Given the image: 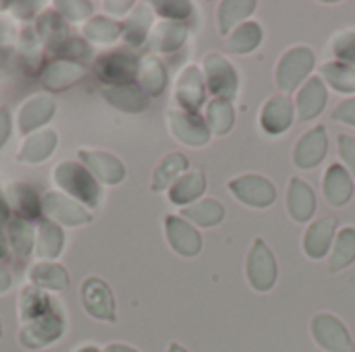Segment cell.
<instances>
[{"instance_id":"6da1fadb","label":"cell","mask_w":355,"mask_h":352,"mask_svg":"<svg viewBox=\"0 0 355 352\" xmlns=\"http://www.w3.org/2000/svg\"><path fill=\"white\" fill-rule=\"evenodd\" d=\"M54 185L75 201L83 203L85 207L94 210L100 203L102 189L100 183L87 172V168L81 162H60L54 166Z\"/></svg>"},{"instance_id":"7a4b0ae2","label":"cell","mask_w":355,"mask_h":352,"mask_svg":"<svg viewBox=\"0 0 355 352\" xmlns=\"http://www.w3.org/2000/svg\"><path fill=\"white\" fill-rule=\"evenodd\" d=\"M64 330H67V319H64L60 307L54 305L46 315H42L33 322L21 324L19 344L27 351H40V349H46V346L58 342L62 338Z\"/></svg>"},{"instance_id":"3957f363","label":"cell","mask_w":355,"mask_h":352,"mask_svg":"<svg viewBox=\"0 0 355 352\" xmlns=\"http://www.w3.org/2000/svg\"><path fill=\"white\" fill-rule=\"evenodd\" d=\"M42 214H46V220L58 224L60 228H77L94 220L83 203L58 191H50L42 197Z\"/></svg>"},{"instance_id":"277c9868","label":"cell","mask_w":355,"mask_h":352,"mask_svg":"<svg viewBox=\"0 0 355 352\" xmlns=\"http://www.w3.org/2000/svg\"><path fill=\"white\" fill-rule=\"evenodd\" d=\"M79 301L89 317L106 324L116 322V301L110 286L102 278L98 276L85 278L79 288Z\"/></svg>"},{"instance_id":"5b68a950","label":"cell","mask_w":355,"mask_h":352,"mask_svg":"<svg viewBox=\"0 0 355 352\" xmlns=\"http://www.w3.org/2000/svg\"><path fill=\"white\" fill-rule=\"evenodd\" d=\"M137 71L139 60L129 52H110L96 60V75L102 83H106V87L133 83Z\"/></svg>"},{"instance_id":"8992f818","label":"cell","mask_w":355,"mask_h":352,"mask_svg":"<svg viewBox=\"0 0 355 352\" xmlns=\"http://www.w3.org/2000/svg\"><path fill=\"white\" fill-rule=\"evenodd\" d=\"M77 158L79 162L87 168V172L102 185H119L125 180V166L123 162L108 154V151H102V149H79L77 151Z\"/></svg>"},{"instance_id":"52a82bcc","label":"cell","mask_w":355,"mask_h":352,"mask_svg":"<svg viewBox=\"0 0 355 352\" xmlns=\"http://www.w3.org/2000/svg\"><path fill=\"white\" fill-rule=\"evenodd\" d=\"M54 114H56V100L52 95H48V93L33 95V98L25 100V104L19 108L17 131L27 137V135L40 131L42 127H46Z\"/></svg>"},{"instance_id":"ba28073f","label":"cell","mask_w":355,"mask_h":352,"mask_svg":"<svg viewBox=\"0 0 355 352\" xmlns=\"http://www.w3.org/2000/svg\"><path fill=\"white\" fill-rule=\"evenodd\" d=\"M312 334L320 349L329 352H354V342L345 326L329 313H320L312 319Z\"/></svg>"},{"instance_id":"9c48e42d","label":"cell","mask_w":355,"mask_h":352,"mask_svg":"<svg viewBox=\"0 0 355 352\" xmlns=\"http://www.w3.org/2000/svg\"><path fill=\"white\" fill-rule=\"evenodd\" d=\"M314 66V54L308 48H293L289 50L277 68V83L283 91H293L304 79L306 75L312 71Z\"/></svg>"},{"instance_id":"30bf717a","label":"cell","mask_w":355,"mask_h":352,"mask_svg":"<svg viewBox=\"0 0 355 352\" xmlns=\"http://www.w3.org/2000/svg\"><path fill=\"white\" fill-rule=\"evenodd\" d=\"M248 278H250V284L256 290H260V293L270 290L275 280H277L275 255L270 253V249L266 247V243L262 239H256L254 247L250 251V257H248Z\"/></svg>"},{"instance_id":"8fae6325","label":"cell","mask_w":355,"mask_h":352,"mask_svg":"<svg viewBox=\"0 0 355 352\" xmlns=\"http://www.w3.org/2000/svg\"><path fill=\"white\" fill-rule=\"evenodd\" d=\"M87 75V68L79 62H71V60H52L44 66V71L40 73V83L46 91L50 93H58L62 89L73 87L75 83H79L83 77Z\"/></svg>"},{"instance_id":"7c38bea8","label":"cell","mask_w":355,"mask_h":352,"mask_svg":"<svg viewBox=\"0 0 355 352\" xmlns=\"http://www.w3.org/2000/svg\"><path fill=\"white\" fill-rule=\"evenodd\" d=\"M168 118V127H171V133L185 145H191V147H202L208 143L210 139V129L208 124L198 116V114H191V112H179V110H173L166 114Z\"/></svg>"},{"instance_id":"4fadbf2b","label":"cell","mask_w":355,"mask_h":352,"mask_svg":"<svg viewBox=\"0 0 355 352\" xmlns=\"http://www.w3.org/2000/svg\"><path fill=\"white\" fill-rule=\"evenodd\" d=\"M204 68H206V85L214 95L223 100H231L237 93V75L223 56L208 54L204 60Z\"/></svg>"},{"instance_id":"5bb4252c","label":"cell","mask_w":355,"mask_h":352,"mask_svg":"<svg viewBox=\"0 0 355 352\" xmlns=\"http://www.w3.org/2000/svg\"><path fill=\"white\" fill-rule=\"evenodd\" d=\"M4 201L19 220H37L42 216V197L27 183H10L4 191Z\"/></svg>"},{"instance_id":"9a60e30c","label":"cell","mask_w":355,"mask_h":352,"mask_svg":"<svg viewBox=\"0 0 355 352\" xmlns=\"http://www.w3.org/2000/svg\"><path fill=\"white\" fill-rule=\"evenodd\" d=\"M229 189L233 191V195L237 199H241L243 203L254 205V207H266V205H270L277 199L275 187L266 178L254 176V174L239 176V178L231 180Z\"/></svg>"},{"instance_id":"2e32d148","label":"cell","mask_w":355,"mask_h":352,"mask_svg":"<svg viewBox=\"0 0 355 352\" xmlns=\"http://www.w3.org/2000/svg\"><path fill=\"white\" fill-rule=\"evenodd\" d=\"M204 91H206V85H204L200 68L198 66H187L177 79L175 100L185 112L196 114L200 110V106L204 104Z\"/></svg>"},{"instance_id":"e0dca14e","label":"cell","mask_w":355,"mask_h":352,"mask_svg":"<svg viewBox=\"0 0 355 352\" xmlns=\"http://www.w3.org/2000/svg\"><path fill=\"white\" fill-rule=\"evenodd\" d=\"M58 145V135L54 129H40L27 135L17 151V162L21 164H42L46 162Z\"/></svg>"},{"instance_id":"ac0fdd59","label":"cell","mask_w":355,"mask_h":352,"mask_svg":"<svg viewBox=\"0 0 355 352\" xmlns=\"http://www.w3.org/2000/svg\"><path fill=\"white\" fill-rule=\"evenodd\" d=\"M164 228H166V239H168L171 247L179 255L193 257V255L200 253L202 239H200V232L193 226H189L187 222H183L177 216H168L166 222H164Z\"/></svg>"},{"instance_id":"d6986e66","label":"cell","mask_w":355,"mask_h":352,"mask_svg":"<svg viewBox=\"0 0 355 352\" xmlns=\"http://www.w3.org/2000/svg\"><path fill=\"white\" fill-rule=\"evenodd\" d=\"M69 282V272L56 261H35L29 268V284L44 293H64Z\"/></svg>"},{"instance_id":"ffe728a7","label":"cell","mask_w":355,"mask_h":352,"mask_svg":"<svg viewBox=\"0 0 355 352\" xmlns=\"http://www.w3.org/2000/svg\"><path fill=\"white\" fill-rule=\"evenodd\" d=\"M102 95L110 106H114V108H119L123 112H131V114L144 112L148 108V104H150V98L135 83L116 85V87H104Z\"/></svg>"},{"instance_id":"44dd1931","label":"cell","mask_w":355,"mask_h":352,"mask_svg":"<svg viewBox=\"0 0 355 352\" xmlns=\"http://www.w3.org/2000/svg\"><path fill=\"white\" fill-rule=\"evenodd\" d=\"M64 249V232L50 220H40L35 230V255L40 261H54Z\"/></svg>"},{"instance_id":"7402d4cb","label":"cell","mask_w":355,"mask_h":352,"mask_svg":"<svg viewBox=\"0 0 355 352\" xmlns=\"http://www.w3.org/2000/svg\"><path fill=\"white\" fill-rule=\"evenodd\" d=\"M327 147H329V143H327L324 127H316L300 139L293 160L300 168H314L324 158Z\"/></svg>"},{"instance_id":"603a6c76","label":"cell","mask_w":355,"mask_h":352,"mask_svg":"<svg viewBox=\"0 0 355 352\" xmlns=\"http://www.w3.org/2000/svg\"><path fill=\"white\" fill-rule=\"evenodd\" d=\"M37 37L42 39L44 48L50 50L58 44H62L69 35V25L67 19L58 12V10H42L35 17V25H33Z\"/></svg>"},{"instance_id":"cb8c5ba5","label":"cell","mask_w":355,"mask_h":352,"mask_svg":"<svg viewBox=\"0 0 355 352\" xmlns=\"http://www.w3.org/2000/svg\"><path fill=\"white\" fill-rule=\"evenodd\" d=\"M6 243L17 261L29 259L31 251H35V226L27 220L12 218L6 224Z\"/></svg>"},{"instance_id":"d4e9b609","label":"cell","mask_w":355,"mask_h":352,"mask_svg":"<svg viewBox=\"0 0 355 352\" xmlns=\"http://www.w3.org/2000/svg\"><path fill=\"white\" fill-rule=\"evenodd\" d=\"M291 120H293V104L291 98L287 95H275L272 100H268L260 116L262 129L270 135L283 133L291 124Z\"/></svg>"},{"instance_id":"484cf974","label":"cell","mask_w":355,"mask_h":352,"mask_svg":"<svg viewBox=\"0 0 355 352\" xmlns=\"http://www.w3.org/2000/svg\"><path fill=\"white\" fill-rule=\"evenodd\" d=\"M185 37H187V27L183 23L162 21V23L154 25V29L148 37V44L154 52L168 54V52L179 50L185 44Z\"/></svg>"},{"instance_id":"4316f807","label":"cell","mask_w":355,"mask_h":352,"mask_svg":"<svg viewBox=\"0 0 355 352\" xmlns=\"http://www.w3.org/2000/svg\"><path fill=\"white\" fill-rule=\"evenodd\" d=\"M17 52H19V58L21 62L27 66L29 73H37V68L44 71V44L42 39L37 37L35 29L31 25H25L19 35H17Z\"/></svg>"},{"instance_id":"83f0119b","label":"cell","mask_w":355,"mask_h":352,"mask_svg":"<svg viewBox=\"0 0 355 352\" xmlns=\"http://www.w3.org/2000/svg\"><path fill=\"white\" fill-rule=\"evenodd\" d=\"M56 303L40 288H35L33 284L23 286L21 295H19V319L21 324L33 322L42 315H46Z\"/></svg>"},{"instance_id":"f1b7e54d","label":"cell","mask_w":355,"mask_h":352,"mask_svg":"<svg viewBox=\"0 0 355 352\" xmlns=\"http://www.w3.org/2000/svg\"><path fill=\"white\" fill-rule=\"evenodd\" d=\"M352 193H354V183H352L347 170L339 164H333L324 176V195H327L329 203L337 205V207L345 205L352 199Z\"/></svg>"},{"instance_id":"f546056e","label":"cell","mask_w":355,"mask_h":352,"mask_svg":"<svg viewBox=\"0 0 355 352\" xmlns=\"http://www.w3.org/2000/svg\"><path fill=\"white\" fill-rule=\"evenodd\" d=\"M287 207H289V214L293 216V220H297V222H306L312 218L316 199H314L312 189L304 180H300V178L291 180L289 193H287Z\"/></svg>"},{"instance_id":"4dcf8cb0","label":"cell","mask_w":355,"mask_h":352,"mask_svg":"<svg viewBox=\"0 0 355 352\" xmlns=\"http://www.w3.org/2000/svg\"><path fill=\"white\" fill-rule=\"evenodd\" d=\"M137 81L144 93L150 95H160L166 87V68L156 56H146L139 60V71H137Z\"/></svg>"},{"instance_id":"1f68e13d","label":"cell","mask_w":355,"mask_h":352,"mask_svg":"<svg viewBox=\"0 0 355 352\" xmlns=\"http://www.w3.org/2000/svg\"><path fill=\"white\" fill-rule=\"evenodd\" d=\"M327 104V89L320 77H312L300 91L297 95V108H300V118L310 120L320 114L322 106Z\"/></svg>"},{"instance_id":"d6a6232c","label":"cell","mask_w":355,"mask_h":352,"mask_svg":"<svg viewBox=\"0 0 355 352\" xmlns=\"http://www.w3.org/2000/svg\"><path fill=\"white\" fill-rule=\"evenodd\" d=\"M123 35V23L106 17L96 15L83 25V39L94 44H114Z\"/></svg>"},{"instance_id":"836d02e7","label":"cell","mask_w":355,"mask_h":352,"mask_svg":"<svg viewBox=\"0 0 355 352\" xmlns=\"http://www.w3.org/2000/svg\"><path fill=\"white\" fill-rule=\"evenodd\" d=\"M185 170H187V158L183 154H168L154 170L152 191H164L173 187Z\"/></svg>"},{"instance_id":"e575fe53","label":"cell","mask_w":355,"mask_h":352,"mask_svg":"<svg viewBox=\"0 0 355 352\" xmlns=\"http://www.w3.org/2000/svg\"><path fill=\"white\" fill-rule=\"evenodd\" d=\"M333 234H335V220L333 218H324V220L314 222L310 226L306 239H304L306 253L312 259H320L329 251V245L333 241Z\"/></svg>"},{"instance_id":"d590c367","label":"cell","mask_w":355,"mask_h":352,"mask_svg":"<svg viewBox=\"0 0 355 352\" xmlns=\"http://www.w3.org/2000/svg\"><path fill=\"white\" fill-rule=\"evenodd\" d=\"M206 189V178L200 170H193V172H187L183 174L168 191V199L175 203V205H187L191 203L193 199H198Z\"/></svg>"},{"instance_id":"8d00e7d4","label":"cell","mask_w":355,"mask_h":352,"mask_svg":"<svg viewBox=\"0 0 355 352\" xmlns=\"http://www.w3.org/2000/svg\"><path fill=\"white\" fill-rule=\"evenodd\" d=\"M152 27V10L146 4H139L131 10V17L123 23V37L129 46H141L148 39Z\"/></svg>"},{"instance_id":"74e56055","label":"cell","mask_w":355,"mask_h":352,"mask_svg":"<svg viewBox=\"0 0 355 352\" xmlns=\"http://www.w3.org/2000/svg\"><path fill=\"white\" fill-rule=\"evenodd\" d=\"M50 56H54V60H71V62H79V64H83L85 60H92L94 58V50H92V46L85 41V39H81V37H67L62 44H58V46H54V48H50V50H46Z\"/></svg>"},{"instance_id":"f35d334b","label":"cell","mask_w":355,"mask_h":352,"mask_svg":"<svg viewBox=\"0 0 355 352\" xmlns=\"http://www.w3.org/2000/svg\"><path fill=\"white\" fill-rule=\"evenodd\" d=\"M183 218L196 222L198 226H214L225 218V210L218 201L214 199H204L200 203L187 205L185 210H181Z\"/></svg>"},{"instance_id":"ab89813d","label":"cell","mask_w":355,"mask_h":352,"mask_svg":"<svg viewBox=\"0 0 355 352\" xmlns=\"http://www.w3.org/2000/svg\"><path fill=\"white\" fill-rule=\"evenodd\" d=\"M206 120H208V129L214 131L216 135H225L231 131L233 127V108H231V102L229 100H223V98H216L208 104V110H206Z\"/></svg>"},{"instance_id":"60d3db41","label":"cell","mask_w":355,"mask_h":352,"mask_svg":"<svg viewBox=\"0 0 355 352\" xmlns=\"http://www.w3.org/2000/svg\"><path fill=\"white\" fill-rule=\"evenodd\" d=\"M262 39V29L258 23H245L241 25L227 41V50L235 52V54H245L252 52Z\"/></svg>"},{"instance_id":"b9f144b4","label":"cell","mask_w":355,"mask_h":352,"mask_svg":"<svg viewBox=\"0 0 355 352\" xmlns=\"http://www.w3.org/2000/svg\"><path fill=\"white\" fill-rule=\"evenodd\" d=\"M355 259V228H343L337 237L335 251L331 257V270H343Z\"/></svg>"},{"instance_id":"7bdbcfd3","label":"cell","mask_w":355,"mask_h":352,"mask_svg":"<svg viewBox=\"0 0 355 352\" xmlns=\"http://www.w3.org/2000/svg\"><path fill=\"white\" fill-rule=\"evenodd\" d=\"M322 75L324 79L339 91H355V68L343 62H329L322 66Z\"/></svg>"},{"instance_id":"ee69618b","label":"cell","mask_w":355,"mask_h":352,"mask_svg":"<svg viewBox=\"0 0 355 352\" xmlns=\"http://www.w3.org/2000/svg\"><path fill=\"white\" fill-rule=\"evenodd\" d=\"M256 8V2H223L220 4V12H218V21H220V33H229L231 27L237 25V21H241L243 17H248L252 10Z\"/></svg>"},{"instance_id":"f6af8a7d","label":"cell","mask_w":355,"mask_h":352,"mask_svg":"<svg viewBox=\"0 0 355 352\" xmlns=\"http://www.w3.org/2000/svg\"><path fill=\"white\" fill-rule=\"evenodd\" d=\"M67 21H89L94 15V4L87 0H64L54 4Z\"/></svg>"},{"instance_id":"bcb514c9","label":"cell","mask_w":355,"mask_h":352,"mask_svg":"<svg viewBox=\"0 0 355 352\" xmlns=\"http://www.w3.org/2000/svg\"><path fill=\"white\" fill-rule=\"evenodd\" d=\"M152 6L156 8L158 15L166 17L168 21L185 19L191 12V4L189 2H154Z\"/></svg>"},{"instance_id":"7dc6e473","label":"cell","mask_w":355,"mask_h":352,"mask_svg":"<svg viewBox=\"0 0 355 352\" xmlns=\"http://www.w3.org/2000/svg\"><path fill=\"white\" fill-rule=\"evenodd\" d=\"M335 54L339 60L355 64V33H341L335 39Z\"/></svg>"},{"instance_id":"c3c4849f","label":"cell","mask_w":355,"mask_h":352,"mask_svg":"<svg viewBox=\"0 0 355 352\" xmlns=\"http://www.w3.org/2000/svg\"><path fill=\"white\" fill-rule=\"evenodd\" d=\"M339 151L341 158L345 160V164L352 168V172L355 174V139L349 135H339Z\"/></svg>"},{"instance_id":"681fc988","label":"cell","mask_w":355,"mask_h":352,"mask_svg":"<svg viewBox=\"0 0 355 352\" xmlns=\"http://www.w3.org/2000/svg\"><path fill=\"white\" fill-rule=\"evenodd\" d=\"M8 6L12 8L15 19L19 21H31L37 12V2H12Z\"/></svg>"},{"instance_id":"f907efd6","label":"cell","mask_w":355,"mask_h":352,"mask_svg":"<svg viewBox=\"0 0 355 352\" xmlns=\"http://www.w3.org/2000/svg\"><path fill=\"white\" fill-rule=\"evenodd\" d=\"M333 118H335V120H341V122H347V124H355V98L354 100L343 102V104L333 112Z\"/></svg>"},{"instance_id":"816d5d0a","label":"cell","mask_w":355,"mask_h":352,"mask_svg":"<svg viewBox=\"0 0 355 352\" xmlns=\"http://www.w3.org/2000/svg\"><path fill=\"white\" fill-rule=\"evenodd\" d=\"M10 131H12V116H10V112H8L6 106H0V149L8 141Z\"/></svg>"},{"instance_id":"f5cc1de1","label":"cell","mask_w":355,"mask_h":352,"mask_svg":"<svg viewBox=\"0 0 355 352\" xmlns=\"http://www.w3.org/2000/svg\"><path fill=\"white\" fill-rule=\"evenodd\" d=\"M102 6L110 15H123V12H127V10L133 8V2H104Z\"/></svg>"},{"instance_id":"db71d44e","label":"cell","mask_w":355,"mask_h":352,"mask_svg":"<svg viewBox=\"0 0 355 352\" xmlns=\"http://www.w3.org/2000/svg\"><path fill=\"white\" fill-rule=\"evenodd\" d=\"M12 286V278H10V272L6 270V266L0 263V295L8 293Z\"/></svg>"},{"instance_id":"11a10c76","label":"cell","mask_w":355,"mask_h":352,"mask_svg":"<svg viewBox=\"0 0 355 352\" xmlns=\"http://www.w3.org/2000/svg\"><path fill=\"white\" fill-rule=\"evenodd\" d=\"M102 352H139L135 351L133 346H127V344H121V342H110V344H106Z\"/></svg>"},{"instance_id":"9f6ffc18","label":"cell","mask_w":355,"mask_h":352,"mask_svg":"<svg viewBox=\"0 0 355 352\" xmlns=\"http://www.w3.org/2000/svg\"><path fill=\"white\" fill-rule=\"evenodd\" d=\"M10 222V210L4 201V197L0 195V226H6Z\"/></svg>"},{"instance_id":"6f0895ef","label":"cell","mask_w":355,"mask_h":352,"mask_svg":"<svg viewBox=\"0 0 355 352\" xmlns=\"http://www.w3.org/2000/svg\"><path fill=\"white\" fill-rule=\"evenodd\" d=\"M6 253H8V247H6V241H4L2 234H0V259H4Z\"/></svg>"},{"instance_id":"680465c9","label":"cell","mask_w":355,"mask_h":352,"mask_svg":"<svg viewBox=\"0 0 355 352\" xmlns=\"http://www.w3.org/2000/svg\"><path fill=\"white\" fill-rule=\"evenodd\" d=\"M166 352H187L181 344H177V342H171L168 344V349H166Z\"/></svg>"},{"instance_id":"91938a15","label":"cell","mask_w":355,"mask_h":352,"mask_svg":"<svg viewBox=\"0 0 355 352\" xmlns=\"http://www.w3.org/2000/svg\"><path fill=\"white\" fill-rule=\"evenodd\" d=\"M75 352H102L98 346H94V344H85V346H81V349H77Z\"/></svg>"},{"instance_id":"94428289","label":"cell","mask_w":355,"mask_h":352,"mask_svg":"<svg viewBox=\"0 0 355 352\" xmlns=\"http://www.w3.org/2000/svg\"><path fill=\"white\" fill-rule=\"evenodd\" d=\"M2 332H4V330H2V319H0V338H2Z\"/></svg>"}]
</instances>
